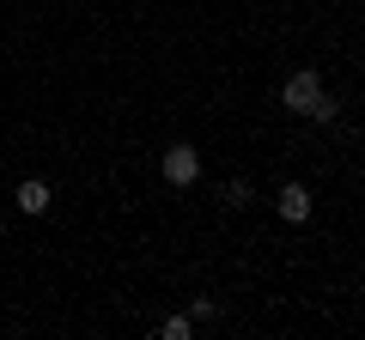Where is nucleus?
<instances>
[{
	"mask_svg": "<svg viewBox=\"0 0 365 340\" xmlns=\"http://www.w3.org/2000/svg\"><path fill=\"white\" fill-rule=\"evenodd\" d=\"M317 97H323V79H317V73H292L287 85H280V104H287L292 116H311Z\"/></svg>",
	"mask_w": 365,
	"mask_h": 340,
	"instance_id": "obj_1",
	"label": "nucleus"
},
{
	"mask_svg": "<svg viewBox=\"0 0 365 340\" xmlns=\"http://www.w3.org/2000/svg\"><path fill=\"white\" fill-rule=\"evenodd\" d=\"M195 176H201V152H195V146H170V152H165V183L189 188Z\"/></svg>",
	"mask_w": 365,
	"mask_h": 340,
	"instance_id": "obj_2",
	"label": "nucleus"
},
{
	"mask_svg": "<svg viewBox=\"0 0 365 340\" xmlns=\"http://www.w3.org/2000/svg\"><path fill=\"white\" fill-rule=\"evenodd\" d=\"M13 201H19V213H31V219H43V213H49V201H55V195H49V183H43V176H25V183H19V195H13Z\"/></svg>",
	"mask_w": 365,
	"mask_h": 340,
	"instance_id": "obj_3",
	"label": "nucleus"
},
{
	"mask_svg": "<svg viewBox=\"0 0 365 340\" xmlns=\"http://www.w3.org/2000/svg\"><path fill=\"white\" fill-rule=\"evenodd\" d=\"M280 219H287V225H304V219H311V188H304V183H287V188H280Z\"/></svg>",
	"mask_w": 365,
	"mask_h": 340,
	"instance_id": "obj_4",
	"label": "nucleus"
},
{
	"mask_svg": "<svg viewBox=\"0 0 365 340\" xmlns=\"http://www.w3.org/2000/svg\"><path fill=\"white\" fill-rule=\"evenodd\" d=\"M189 328H195V322H189V316H170V322L158 328V334H165V340H189Z\"/></svg>",
	"mask_w": 365,
	"mask_h": 340,
	"instance_id": "obj_5",
	"label": "nucleus"
},
{
	"mask_svg": "<svg viewBox=\"0 0 365 340\" xmlns=\"http://www.w3.org/2000/svg\"><path fill=\"white\" fill-rule=\"evenodd\" d=\"M213 316H220V304H213V298H195V310H189V322H213Z\"/></svg>",
	"mask_w": 365,
	"mask_h": 340,
	"instance_id": "obj_6",
	"label": "nucleus"
},
{
	"mask_svg": "<svg viewBox=\"0 0 365 340\" xmlns=\"http://www.w3.org/2000/svg\"><path fill=\"white\" fill-rule=\"evenodd\" d=\"M225 201H232V207H250V183H244V176H237V183L225 188Z\"/></svg>",
	"mask_w": 365,
	"mask_h": 340,
	"instance_id": "obj_7",
	"label": "nucleus"
},
{
	"mask_svg": "<svg viewBox=\"0 0 365 340\" xmlns=\"http://www.w3.org/2000/svg\"><path fill=\"white\" fill-rule=\"evenodd\" d=\"M0 231H6V219H0Z\"/></svg>",
	"mask_w": 365,
	"mask_h": 340,
	"instance_id": "obj_8",
	"label": "nucleus"
}]
</instances>
